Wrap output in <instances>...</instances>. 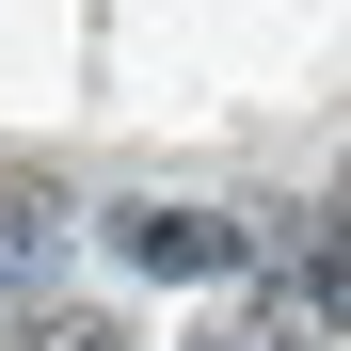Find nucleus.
Listing matches in <instances>:
<instances>
[{"label":"nucleus","mask_w":351,"mask_h":351,"mask_svg":"<svg viewBox=\"0 0 351 351\" xmlns=\"http://www.w3.org/2000/svg\"><path fill=\"white\" fill-rule=\"evenodd\" d=\"M112 256H128V271H240V223H223V208H112Z\"/></svg>","instance_id":"obj_1"},{"label":"nucleus","mask_w":351,"mask_h":351,"mask_svg":"<svg viewBox=\"0 0 351 351\" xmlns=\"http://www.w3.org/2000/svg\"><path fill=\"white\" fill-rule=\"evenodd\" d=\"M287 335H351V240H319L287 271Z\"/></svg>","instance_id":"obj_3"},{"label":"nucleus","mask_w":351,"mask_h":351,"mask_svg":"<svg viewBox=\"0 0 351 351\" xmlns=\"http://www.w3.org/2000/svg\"><path fill=\"white\" fill-rule=\"evenodd\" d=\"M16 351H128V335H112V319H80V304H64V319H32Z\"/></svg>","instance_id":"obj_4"},{"label":"nucleus","mask_w":351,"mask_h":351,"mask_svg":"<svg viewBox=\"0 0 351 351\" xmlns=\"http://www.w3.org/2000/svg\"><path fill=\"white\" fill-rule=\"evenodd\" d=\"M48 240H64V192H48V176H16V160H0V271H32Z\"/></svg>","instance_id":"obj_2"}]
</instances>
